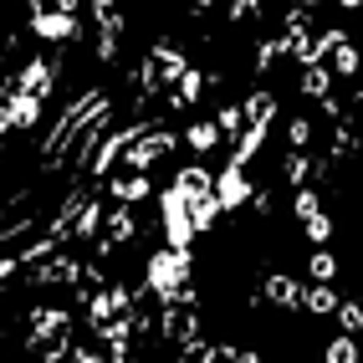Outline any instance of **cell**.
I'll return each mask as SVG.
<instances>
[{
    "mask_svg": "<svg viewBox=\"0 0 363 363\" xmlns=\"http://www.w3.org/2000/svg\"><path fill=\"white\" fill-rule=\"evenodd\" d=\"M174 133H169V128H154V133H133L128 143H123V159H128V169H154V159H164L169 149H174Z\"/></svg>",
    "mask_w": 363,
    "mask_h": 363,
    "instance_id": "4",
    "label": "cell"
},
{
    "mask_svg": "<svg viewBox=\"0 0 363 363\" xmlns=\"http://www.w3.org/2000/svg\"><path fill=\"white\" fill-rule=\"evenodd\" d=\"M41 98H31V92H16L11 87V98H6V118H11V128H36L41 123Z\"/></svg>",
    "mask_w": 363,
    "mask_h": 363,
    "instance_id": "9",
    "label": "cell"
},
{
    "mask_svg": "<svg viewBox=\"0 0 363 363\" xmlns=\"http://www.w3.org/2000/svg\"><path fill=\"white\" fill-rule=\"evenodd\" d=\"M302 230H307V240H312V246H328V240H333V215L312 210L307 220H302Z\"/></svg>",
    "mask_w": 363,
    "mask_h": 363,
    "instance_id": "22",
    "label": "cell"
},
{
    "mask_svg": "<svg viewBox=\"0 0 363 363\" xmlns=\"http://www.w3.org/2000/svg\"><path fill=\"white\" fill-rule=\"evenodd\" d=\"M0 159H6V138H0Z\"/></svg>",
    "mask_w": 363,
    "mask_h": 363,
    "instance_id": "34",
    "label": "cell"
},
{
    "mask_svg": "<svg viewBox=\"0 0 363 363\" xmlns=\"http://www.w3.org/2000/svg\"><path fill=\"white\" fill-rule=\"evenodd\" d=\"M297 297H302V281H297V277H286V272H272V277H266V302H272V307L292 312Z\"/></svg>",
    "mask_w": 363,
    "mask_h": 363,
    "instance_id": "13",
    "label": "cell"
},
{
    "mask_svg": "<svg viewBox=\"0 0 363 363\" xmlns=\"http://www.w3.org/2000/svg\"><path fill=\"white\" fill-rule=\"evenodd\" d=\"M323 62H328V72H337V77H353V72H358V46L343 36V41H337L333 52L323 57Z\"/></svg>",
    "mask_w": 363,
    "mask_h": 363,
    "instance_id": "18",
    "label": "cell"
},
{
    "mask_svg": "<svg viewBox=\"0 0 363 363\" xmlns=\"http://www.w3.org/2000/svg\"><path fill=\"white\" fill-rule=\"evenodd\" d=\"M297 87H302V98L323 103L328 92H333V72H328V62H302V77H297Z\"/></svg>",
    "mask_w": 363,
    "mask_h": 363,
    "instance_id": "12",
    "label": "cell"
},
{
    "mask_svg": "<svg viewBox=\"0 0 363 363\" xmlns=\"http://www.w3.org/2000/svg\"><path fill=\"white\" fill-rule=\"evenodd\" d=\"M31 31L41 41H77L82 21L77 11H62V0H31Z\"/></svg>",
    "mask_w": 363,
    "mask_h": 363,
    "instance_id": "2",
    "label": "cell"
},
{
    "mask_svg": "<svg viewBox=\"0 0 363 363\" xmlns=\"http://www.w3.org/2000/svg\"><path fill=\"white\" fill-rule=\"evenodd\" d=\"M11 87H16V92H31V98L46 103V98H52V87H57V67H52V57H31Z\"/></svg>",
    "mask_w": 363,
    "mask_h": 363,
    "instance_id": "7",
    "label": "cell"
},
{
    "mask_svg": "<svg viewBox=\"0 0 363 363\" xmlns=\"http://www.w3.org/2000/svg\"><path fill=\"white\" fill-rule=\"evenodd\" d=\"M67 358H77V363H103V348H72V343H67Z\"/></svg>",
    "mask_w": 363,
    "mask_h": 363,
    "instance_id": "31",
    "label": "cell"
},
{
    "mask_svg": "<svg viewBox=\"0 0 363 363\" xmlns=\"http://www.w3.org/2000/svg\"><path fill=\"white\" fill-rule=\"evenodd\" d=\"M67 333H72V312H67V307H31L26 348H41V343H62Z\"/></svg>",
    "mask_w": 363,
    "mask_h": 363,
    "instance_id": "5",
    "label": "cell"
},
{
    "mask_svg": "<svg viewBox=\"0 0 363 363\" xmlns=\"http://www.w3.org/2000/svg\"><path fill=\"white\" fill-rule=\"evenodd\" d=\"M184 143H189L195 154H210V149H220V128H215V118H205V123H189Z\"/></svg>",
    "mask_w": 363,
    "mask_h": 363,
    "instance_id": "19",
    "label": "cell"
},
{
    "mask_svg": "<svg viewBox=\"0 0 363 363\" xmlns=\"http://www.w3.org/2000/svg\"><path fill=\"white\" fill-rule=\"evenodd\" d=\"M200 92H205V72L200 67H179V77H174V92H169V108H189V103H200Z\"/></svg>",
    "mask_w": 363,
    "mask_h": 363,
    "instance_id": "10",
    "label": "cell"
},
{
    "mask_svg": "<svg viewBox=\"0 0 363 363\" xmlns=\"http://www.w3.org/2000/svg\"><path fill=\"white\" fill-rule=\"evenodd\" d=\"M286 143H292V149H307V143H312V123H307V118H292V123H286Z\"/></svg>",
    "mask_w": 363,
    "mask_h": 363,
    "instance_id": "30",
    "label": "cell"
},
{
    "mask_svg": "<svg viewBox=\"0 0 363 363\" xmlns=\"http://www.w3.org/2000/svg\"><path fill=\"white\" fill-rule=\"evenodd\" d=\"M307 149H292L286 154V164H281V174H286V184H307Z\"/></svg>",
    "mask_w": 363,
    "mask_h": 363,
    "instance_id": "26",
    "label": "cell"
},
{
    "mask_svg": "<svg viewBox=\"0 0 363 363\" xmlns=\"http://www.w3.org/2000/svg\"><path fill=\"white\" fill-rule=\"evenodd\" d=\"M312 210H323V200H318V189H312V184H297V200H292V215H297V220H307Z\"/></svg>",
    "mask_w": 363,
    "mask_h": 363,
    "instance_id": "28",
    "label": "cell"
},
{
    "mask_svg": "<svg viewBox=\"0 0 363 363\" xmlns=\"http://www.w3.org/2000/svg\"><path fill=\"white\" fill-rule=\"evenodd\" d=\"M189 225H195V235L215 230V220H220V200H215V189H200V195H189Z\"/></svg>",
    "mask_w": 363,
    "mask_h": 363,
    "instance_id": "11",
    "label": "cell"
},
{
    "mask_svg": "<svg viewBox=\"0 0 363 363\" xmlns=\"http://www.w3.org/2000/svg\"><path fill=\"white\" fill-rule=\"evenodd\" d=\"M159 225H164V246H195V225H189V205L174 184L159 195Z\"/></svg>",
    "mask_w": 363,
    "mask_h": 363,
    "instance_id": "3",
    "label": "cell"
},
{
    "mask_svg": "<svg viewBox=\"0 0 363 363\" xmlns=\"http://www.w3.org/2000/svg\"><path fill=\"white\" fill-rule=\"evenodd\" d=\"M210 189H215V200H220L225 215L240 210V205H246V195H251V174H246V164H230V159H225V169L210 179Z\"/></svg>",
    "mask_w": 363,
    "mask_h": 363,
    "instance_id": "6",
    "label": "cell"
},
{
    "mask_svg": "<svg viewBox=\"0 0 363 363\" xmlns=\"http://www.w3.org/2000/svg\"><path fill=\"white\" fill-rule=\"evenodd\" d=\"M57 246H62V240H57L52 230H46V235L36 240V246H26V251H21V256H16V261H21V266H31V261H46V256H52Z\"/></svg>",
    "mask_w": 363,
    "mask_h": 363,
    "instance_id": "27",
    "label": "cell"
},
{
    "mask_svg": "<svg viewBox=\"0 0 363 363\" xmlns=\"http://www.w3.org/2000/svg\"><path fill=\"white\" fill-rule=\"evenodd\" d=\"M189 272H195V251L189 246H159V251L143 256V286H149V297L174 292L179 281H189Z\"/></svg>",
    "mask_w": 363,
    "mask_h": 363,
    "instance_id": "1",
    "label": "cell"
},
{
    "mask_svg": "<svg viewBox=\"0 0 363 363\" xmlns=\"http://www.w3.org/2000/svg\"><path fill=\"white\" fill-rule=\"evenodd\" d=\"M11 133V118H6V103H0V138Z\"/></svg>",
    "mask_w": 363,
    "mask_h": 363,
    "instance_id": "32",
    "label": "cell"
},
{
    "mask_svg": "<svg viewBox=\"0 0 363 363\" xmlns=\"http://www.w3.org/2000/svg\"><path fill=\"white\" fill-rule=\"evenodd\" d=\"M297 307H307V318H328V312L337 307V292H333V281H302V297H297Z\"/></svg>",
    "mask_w": 363,
    "mask_h": 363,
    "instance_id": "14",
    "label": "cell"
},
{
    "mask_svg": "<svg viewBox=\"0 0 363 363\" xmlns=\"http://www.w3.org/2000/svg\"><path fill=\"white\" fill-rule=\"evenodd\" d=\"M328 318H337V328H343V333H358V328H363V307H358V302H343V297H337V307L328 312Z\"/></svg>",
    "mask_w": 363,
    "mask_h": 363,
    "instance_id": "24",
    "label": "cell"
},
{
    "mask_svg": "<svg viewBox=\"0 0 363 363\" xmlns=\"http://www.w3.org/2000/svg\"><path fill=\"white\" fill-rule=\"evenodd\" d=\"M210 169L205 164H179V174H174V189H179V195L189 200V195H200V189H210Z\"/></svg>",
    "mask_w": 363,
    "mask_h": 363,
    "instance_id": "15",
    "label": "cell"
},
{
    "mask_svg": "<svg viewBox=\"0 0 363 363\" xmlns=\"http://www.w3.org/2000/svg\"><path fill=\"white\" fill-rule=\"evenodd\" d=\"M108 195H113L118 205H138V200H149V195H154L149 169H128V174H113V179H108Z\"/></svg>",
    "mask_w": 363,
    "mask_h": 363,
    "instance_id": "8",
    "label": "cell"
},
{
    "mask_svg": "<svg viewBox=\"0 0 363 363\" xmlns=\"http://www.w3.org/2000/svg\"><path fill=\"white\" fill-rule=\"evenodd\" d=\"M133 235H138V220H133V205H118V210L108 215V240H113V246H128Z\"/></svg>",
    "mask_w": 363,
    "mask_h": 363,
    "instance_id": "16",
    "label": "cell"
},
{
    "mask_svg": "<svg viewBox=\"0 0 363 363\" xmlns=\"http://www.w3.org/2000/svg\"><path fill=\"white\" fill-rule=\"evenodd\" d=\"M337 6H343V11H358V6H363V0H337Z\"/></svg>",
    "mask_w": 363,
    "mask_h": 363,
    "instance_id": "33",
    "label": "cell"
},
{
    "mask_svg": "<svg viewBox=\"0 0 363 363\" xmlns=\"http://www.w3.org/2000/svg\"><path fill=\"white\" fill-rule=\"evenodd\" d=\"M281 57V41H256V72H272Z\"/></svg>",
    "mask_w": 363,
    "mask_h": 363,
    "instance_id": "29",
    "label": "cell"
},
{
    "mask_svg": "<svg viewBox=\"0 0 363 363\" xmlns=\"http://www.w3.org/2000/svg\"><path fill=\"white\" fill-rule=\"evenodd\" d=\"M240 118H246V123H251V118H277V98H272L266 87H256L251 98L240 103Z\"/></svg>",
    "mask_w": 363,
    "mask_h": 363,
    "instance_id": "20",
    "label": "cell"
},
{
    "mask_svg": "<svg viewBox=\"0 0 363 363\" xmlns=\"http://www.w3.org/2000/svg\"><path fill=\"white\" fill-rule=\"evenodd\" d=\"M149 62L159 67V77H169V82H174V77H179V67H184V52H179V46H169V41H154Z\"/></svg>",
    "mask_w": 363,
    "mask_h": 363,
    "instance_id": "17",
    "label": "cell"
},
{
    "mask_svg": "<svg viewBox=\"0 0 363 363\" xmlns=\"http://www.w3.org/2000/svg\"><path fill=\"white\" fill-rule=\"evenodd\" d=\"M307 277H312V281H333V277H337V256H333L328 246H318V251L307 256Z\"/></svg>",
    "mask_w": 363,
    "mask_h": 363,
    "instance_id": "21",
    "label": "cell"
},
{
    "mask_svg": "<svg viewBox=\"0 0 363 363\" xmlns=\"http://www.w3.org/2000/svg\"><path fill=\"white\" fill-rule=\"evenodd\" d=\"M240 123H246V118H240V108H230V103L215 108V128H220V138H225V143L240 133Z\"/></svg>",
    "mask_w": 363,
    "mask_h": 363,
    "instance_id": "25",
    "label": "cell"
},
{
    "mask_svg": "<svg viewBox=\"0 0 363 363\" xmlns=\"http://www.w3.org/2000/svg\"><path fill=\"white\" fill-rule=\"evenodd\" d=\"M323 358H328V363H353V358H358V343H353V333H337L333 343L323 348Z\"/></svg>",
    "mask_w": 363,
    "mask_h": 363,
    "instance_id": "23",
    "label": "cell"
}]
</instances>
